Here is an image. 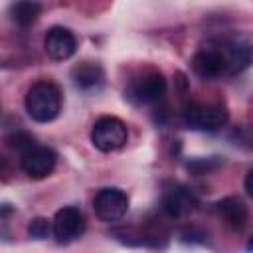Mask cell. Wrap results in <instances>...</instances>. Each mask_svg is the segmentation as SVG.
<instances>
[{"mask_svg":"<svg viewBox=\"0 0 253 253\" xmlns=\"http://www.w3.org/2000/svg\"><path fill=\"white\" fill-rule=\"evenodd\" d=\"M251 63V42L247 36L233 34L206 42L192 57V69L202 79L235 75Z\"/></svg>","mask_w":253,"mask_h":253,"instance_id":"1","label":"cell"},{"mask_svg":"<svg viewBox=\"0 0 253 253\" xmlns=\"http://www.w3.org/2000/svg\"><path fill=\"white\" fill-rule=\"evenodd\" d=\"M26 111L36 123H49L61 111V89L53 81H36L26 93Z\"/></svg>","mask_w":253,"mask_h":253,"instance_id":"2","label":"cell"},{"mask_svg":"<svg viewBox=\"0 0 253 253\" xmlns=\"http://www.w3.org/2000/svg\"><path fill=\"white\" fill-rule=\"evenodd\" d=\"M166 93V79L156 69H144L142 73L128 79L125 87V99L132 105H152Z\"/></svg>","mask_w":253,"mask_h":253,"instance_id":"3","label":"cell"},{"mask_svg":"<svg viewBox=\"0 0 253 253\" xmlns=\"http://www.w3.org/2000/svg\"><path fill=\"white\" fill-rule=\"evenodd\" d=\"M182 115L190 128L208 132L219 130L229 121V113L221 103H190Z\"/></svg>","mask_w":253,"mask_h":253,"instance_id":"4","label":"cell"},{"mask_svg":"<svg viewBox=\"0 0 253 253\" xmlns=\"http://www.w3.org/2000/svg\"><path fill=\"white\" fill-rule=\"evenodd\" d=\"M128 140V128L119 117H101L91 128V142L101 152L121 150Z\"/></svg>","mask_w":253,"mask_h":253,"instance_id":"5","label":"cell"},{"mask_svg":"<svg viewBox=\"0 0 253 253\" xmlns=\"http://www.w3.org/2000/svg\"><path fill=\"white\" fill-rule=\"evenodd\" d=\"M95 215L105 223L123 219L128 211V196L121 188H103L93 198Z\"/></svg>","mask_w":253,"mask_h":253,"instance_id":"6","label":"cell"},{"mask_svg":"<svg viewBox=\"0 0 253 253\" xmlns=\"http://www.w3.org/2000/svg\"><path fill=\"white\" fill-rule=\"evenodd\" d=\"M85 231V217L79 208L75 206H65L55 211L51 219V233L57 243H71L79 239Z\"/></svg>","mask_w":253,"mask_h":253,"instance_id":"7","label":"cell"},{"mask_svg":"<svg viewBox=\"0 0 253 253\" xmlns=\"http://www.w3.org/2000/svg\"><path fill=\"white\" fill-rule=\"evenodd\" d=\"M22 170L30 176V178H45L53 172L55 162H57V154L55 150H51L49 146H40V144H32L30 148H26L22 152Z\"/></svg>","mask_w":253,"mask_h":253,"instance_id":"8","label":"cell"},{"mask_svg":"<svg viewBox=\"0 0 253 253\" xmlns=\"http://www.w3.org/2000/svg\"><path fill=\"white\" fill-rule=\"evenodd\" d=\"M196 208H198L196 196L184 186L174 184V186L166 188L162 194V210L168 217L182 219V217L190 215L192 211H196Z\"/></svg>","mask_w":253,"mask_h":253,"instance_id":"9","label":"cell"},{"mask_svg":"<svg viewBox=\"0 0 253 253\" xmlns=\"http://www.w3.org/2000/svg\"><path fill=\"white\" fill-rule=\"evenodd\" d=\"M43 47H45V51H47V55L51 59L63 61V59H69L75 53V49H77V38L73 36L71 30H67L63 26H53L45 34Z\"/></svg>","mask_w":253,"mask_h":253,"instance_id":"10","label":"cell"},{"mask_svg":"<svg viewBox=\"0 0 253 253\" xmlns=\"http://www.w3.org/2000/svg\"><path fill=\"white\" fill-rule=\"evenodd\" d=\"M215 211L235 231H243L249 223V208L239 196H227L215 204Z\"/></svg>","mask_w":253,"mask_h":253,"instance_id":"11","label":"cell"},{"mask_svg":"<svg viewBox=\"0 0 253 253\" xmlns=\"http://www.w3.org/2000/svg\"><path fill=\"white\" fill-rule=\"evenodd\" d=\"M71 79H73V85L77 89L91 91V89H99L103 85L105 71L97 61H81V63L73 65Z\"/></svg>","mask_w":253,"mask_h":253,"instance_id":"12","label":"cell"},{"mask_svg":"<svg viewBox=\"0 0 253 253\" xmlns=\"http://www.w3.org/2000/svg\"><path fill=\"white\" fill-rule=\"evenodd\" d=\"M42 10H43V6L38 4V2H28V0H24V2H14V4L10 6V18H12L18 26L28 28V26H32V24L38 20V16L42 14Z\"/></svg>","mask_w":253,"mask_h":253,"instance_id":"13","label":"cell"},{"mask_svg":"<svg viewBox=\"0 0 253 253\" xmlns=\"http://www.w3.org/2000/svg\"><path fill=\"white\" fill-rule=\"evenodd\" d=\"M223 164V158L219 156H211V158H194L188 162V170L194 174H208L215 168H219Z\"/></svg>","mask_w":253,"mask_h":253,"instance_id":"14","label":"cell"},{"mask_svg":"<svg viewBox=\"0 0 253 253\" xmlns=\"http://www.w3.org/2000/svg\"><path fill=\"white\" fill-rule=\"evenodd\" d=\"M28 233L34 239H45L51 233V221L45 217H34L28 225Z\"/></svg>","mask_w":253,"mask_h":253,"instance_id":"15","label":"cell"},{"mask_svg":"<svg viewBox=\"0 0 253 253\" xmlns=\"http://www.w3.org/2000/svg\"><path fill=\"white\" fill-rule=\"evenodd\" d=\"M251 176H253V172L249 170V172H247V176H245V192H247L249 196L253 194V190H251Z\"/></svg>","mask_w":253,"mask_h":253,"instance_id":"16","label":"cell"}]
</instances>
